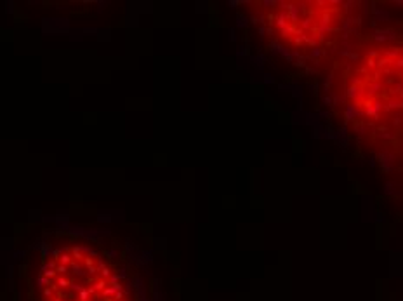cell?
<instances>
[{
  "label": "cell",
  "instance_id": "cell-1",
  "mask_svg": "<svg viewBox=\"0 0 403 301\" xmlns=\"http://www.w3.org/2000/svg\"><path fill=\"white\" fill-rule=\"evenodd\" d=\"M327 94L355 143L388 171L403 169V30L362 26L327 61Z\"/></svg>",
  "mask_w": 403,
  "mask_h": 301
},
{
  "label": "cell",
  "instance_id": "cell-2",
  "mask_svg": "<svg viewBox=\"0 0 403 301\" xmlns=\"http://www.w3.org/2000/svg\"><path fill=\"white\" fill-rule=\"evenodd\" d=\"M255 19L276 45L304 59L327 63L363 26V7L346 0L261 2Z\"/></svg>",
  "mask_w": 403,
  "mask_h": 301
},
{
  "label": "cell",
  "instance_id": "cell-3",
  "mask_svg": "<svg viewBox=\"0 0 403 301\" xmlns=\"http://www.w3.org/2000/svg\"><path fill=\"white\" fill-rule=\"evenodd\" d=\"M59 263L64 265V266H68V265H73V258H71V254H68V252H63L59 256Z\"/></svg>",
  "mask_w": 403,
  "mask_h": 301
},
{
  "label": "cell",
  "instance_id": "cell-4",
  "mask_svg": "<svg viewBox=\"0 0 403 301\" xmlns=\"http://www.w3.org/2000/svg\"><path fill=\"white\" fill-rule=\"evenodd\" d=\"M71 252H73V254H71V258H73V261H82L83 258V254H82V251H80V247H73L71 249Z\"/></svg>",
  "mask_w": 403,
  "mask_h": 301
},
{
  "label": "cell",
  "instance_id": "cell-5",
  "mask_svg": "<svg viewBox=\"0 0 403 301\" xmlns=\"http://www.w3.org/2000/svg\"><path fill=\"white\" fill-rule=\"evenodd\" d=\"M70 286H71V282L66 279V277H63V275H61L59 279H57V287H61V289H68Z\"/></svg>",
  "mask_w": 403,
  "mask_h": 301
},
{
  "label": "cell",
  "instance_id": "cell-6",
  "mask_svg": "<svg viewBox=\"0 0 403 301\" xmlns=\"http://www.w3.org/2000/svg\"><path fill=\"white\" fill-rule=\"evenodd\" d=\"M78 299L80 301H90V294H89V291L83 287L82 291H78Z\"/></svg>",
  "mask_w": 403,
  "mask_h": 301
},
{
  "label": "cell",
  "instance_id": "cell-7",
  "mask_svg": "<svg viewBox=\"0 0 403 301\" xmlns=\"http://www.w3.org/2000/svg\"><path fill=\"white\" fill-rule=\"evenodd\" d=\"M106 284H108V282H106L105 279L97 280V282L94 284V291H96V293H97V291H105V289H106Z\"/></svg>",
  "mask_w": 403,
  "mask_h": 301
},
{
  "label": "cell",
  "instance_id": "cell-8",
  "mask_svg": "<svg viewBox=\"0 0 403 301\" xmlns=\"http://www.w3.org/2000/svg\"><path fill=\"white\" fill-rule=\"evenodd\" d=\"M116 293H118V291H116L115 287L111 286V287H106V289L103 291V296H105V298H113V296H115Z\"/></svg>",
  "mask_w": 403,
  "mask_h": 301
},
{
  "label": "cell",
  "instance_id": "cell-9",
  "mask_svg": "<svg viewBox=\"0 0 403 301\" xmlns=\"http://www.w3.org/2000/svg\"><path fill=\"white\" fill-rule=\"evenodd\" d=\"M71 271H73L75 275H83L82 265H78V263H77V261H73V265H71Z\"/></svg>",
  "mask_w": 403,
  "mask_h": 301
},
{
  "label": "cell",
  "instance_id": "cell-10",
  "mask_svg": "<svg viewBox=\"0 0 403 301\" xmlns=\"http://www.w3.org/2000/svg\"><path fill=\"white\" fill-rule=\"evenodd\" d=\"M49 284H51V279H47V277H44V275L37 279V286L38 287H45V286H49Z\"/></svg>",
  "mask_w": 403,
  "mask_h": 301
},
{
  "label": "cell",
  "instance_id": "cell-11",
  "mask_svg": "<svg viewBox=\"0 0 403 301\" xmlns=\"http://www.w3.org/2000/svg\"><path fill=\"white\" fill-rule=\"evenodd\" d=\"M42 273H44V277H47V279H54L57 275L56 270H42Z\"/></svg>",
  "mask_w": 403,
  "mask_h": 301
},
{
  "label": "cell",
  "instance_id": "cell-12",
  "mask_svg": "<svg viewBox=\"0 0 403 301\" xmlns=\"http://www.w3.org/2000/svg\"><path fill=\"white\" fill-rule=\"evenodd\" d=\"M125 299V294H123V291H118V293L113 296V301H123Z\"/></svg>",
  "mask_w": 403,
  "mask_h": 301
},
{
  "label": "cell",
  "instance_id": "cell-13",
  "mask_svg": "<svg viewBox=\"0 0 403 301\" xmlns=\"http://www.w3.org/2000/svg\"><path fill=\"white\" fill-rule=\"evenodd\" d=\"M56 271H57L59 275H64V273L68 271V266H64V265H59V266H56Z\"/></svg>",
  "mask_w": 403,
  "mask_h": 301
},
{
  "label": "cell",
  "instance_id": "cell-14",
  "mask_svg": "<svg viewBox=\"0 0 403 301\" xmlns=\"http://www.w3.org/2000/svg\"><path fill=\"white\" fill-rule=\"evenodd\" d=\"M52 294H54V289H52V287H47V289L44 291V296H45V298H51Z\"/></svg>",
  "mask_w": 403,
  "mask_h": 301
},
{
  "label": "cell",
  "instance_id": "cell-15",
  "mask_svg": "<svg viewBox=\"0 0 403 301\" xmlns=\"http://www.w3.org/2000/svg\"><path fill=\"white\" fill-rule=\"evenodd\" d=\"M83 261H85V265H87V266H94V260H92V258H90V256H87V258H85V260H83Z\"/></svg>",
  "mask_w": 403,
  "mask_h": 301
},
{
  "label": "cell",
  "instance_id": "cell-16",
  "mask_svg": "<svg viewBox=\"0 0 403 301\" xmlns=\"http://www.w3.org/2000/svg\"><path fill=\"white\" fill-rule=\"evenodd\" d=\"M97 271H99V270H97V266H89V270H87V273H90V275H96Z\"/></svg>",
  "mask_w": 403,
  "mask_h": 301
},
{
  "label": "cell",
  "instance_id": "cell-17",
  "mask_svg": "<svg viewBox=\"0 0 403 301\" xmlns=\"http://www.w3.org/2000/svg\"><path fill=\"white\" fill-rule=\"evenodd\" d=\"M54 301H63V298H56V299H54Z\"/></svg>",
  "mask_w": 403,
  "mask_h": 301
},
{
  "label": "cell",
  "instance_id": "cell-18",
  "mask_svg": "<svg viewBox=\"0 0 403 301\" xmlns=\"http://www.w3.org/2000/svg\"><path fill=\"white\" fill-rule=\"evenodd\" d=\"M123 301H129V299H123Z\"/></svg>",
  "mask_w": 403,
  "mask_h": 301
},
{
  "label": "cell",
  "instance_id": "cell-19",
  "mask_svg": "<svg viewBox=\"0 0 403 301\" xmlns=\"http://www.w3.org/2000/svg\"><path fill=\"white\" fill-rule=\"evenodd\" d=\"M90 301H92V299H90Z\"/></svg>",
  "mask_w": 403,
  "mask_h": 301
}]
</instances>
